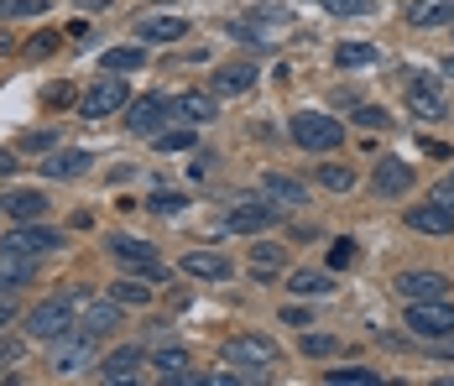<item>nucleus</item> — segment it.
<instances>
[{
	"label": "nucleus",
	"instance_id": "obj_36",
	"mask_svg": "<svg viewBox=\"0 0 454 386\" xmlns=\"http://www.w3.org/2000/svg\"><path fill=\"white\" fill-rule=\"evenodd\" d=\"M334 350H340V340H334V335H314V329L303 335V355H314V360H329Z\"/></svg>",
	"mask_w": 454,
	"mask_h": 386
},
{
	"label": "nucleus",
	"instance_id": "obj_17",
	"mask_svg": "<svg viewBox=\"0 0 454 386\" xmlns=\"http://www.w3.org/2000/svg\"><path fill=\"white\" fill-rule=\"evenodd\" d=\"M94 168V157L84 146H58L52 157H43V177H84Z\"/></svg>",
	"mask_w": 454,
	"mask_h": 386
},
{
	"label": "nucleus",
	"instance_id": "obj_21",
	"mask_svg": "<svg viewBox=\"0 0 454 386\" xmlns=\"http://www.w3.org/2000/svg\"><path fill=\"white\" fill-rule=\"evenodd\" d=\"M141 366V350L137 344H121V350H110L105 360H99V382H131Z\"/></svg>",
	"mask_w": 454,
	"mask_h": 386
},
{
	"label": "nucleus",
	"instance_id": "obj_49",
	"mask_svg": "<svg viewBox=\"0 0 454 386\" xmlns=\"http://www.w3.org/2000/svg\"><path fill=\"white\" fill-rule=\"evenodd\" d=\"M11 319H16V303H11V298H0V324H11Z\"/></svg>",
	"mask_w": 454,
	"mask_h": 386
},
{
	"label": "nucleus",
	"instance_id": "obj_39",
	"mask_svg": "<svg viewBox=\"0 0 454 386\" xmlns=\"http://www.w3.org/2000/svg\"><path fill=\"white\" fill-rule=\"evenodd\" d=\"M350 105H356V99H350ZM356 121H361V126H371V130H387V126H392V115H387L381 105H356Z\"/></svg>",
	"mask_w": 454,
	"mask_h": 386
},
{
	"label": "nucleus",
	"instance_id": "obj_40",
	"mask_svg": "<svg viewBox=\"0 0 454 386\" xmlns=\"http://www.w3.org/2000/svg\"><path fill=\"white\" fill-rule=\"evenodd\" d=\"M350 261H356V240H334L329 246V272H345Z\"/></svg>",
	"mask_w": 454,
	"mask_h": 386
},
{
	"label": "nucleus",
	"instance_id": "obj_6",
	"mask_svg": "<svg viewBox=\"0 0 454 386\" xmlns=\"http://www.w3.org/2000/svg\"><path fill=\"white\" fill-rule=\"evenodd\" d=\"M412 74V68H408ZM403 99H408V110L418 121H428V126H439V121H450V99H444V84H439V74H412L408 84H403Z\"/></svg>",
	"mask_w": 454,
	"mask_h": 386
},
{
	"label": "nucleus",
	"instance_id": "obj_16",
	"mask_svg": "<svg viewBox=\"0 0 454 386\" xmlns=\"http://www.w3.org/2000/svg\"><path fill=\"white\" fill-rule=\"evenodd\" d=\"M230 272V256H220V251H188L183 256V277H193V282H225Z\"/></svg>",
	"mask_w": 454,
	"mask_h": 386
},
{
	"label": "nucleus",
	"instance_id": "obj_34",
	"mask_svg": "<svg viewBox=\"0 0 454 386\" xmlns=\"http://www.w3.org/2000/svg\"><path fill=\"white\" fill-rule=\"evenodd\" d=\"M318 183H324L329 193H350V188H356V172L340 168V162H324V168H318Z\"/></svg>",
	"mask_w": 454,
	"mask_h": 386
},
{
	"label": "nucleus",
	"instance_id": "obj_46",
	"mask_svg": "<svg viewBox=\"0 0 454 386\" xmlns=\"http://www.w3.org/2000/svg\"><path fill=\"white\" fill-rule=\"evenodd\" d=\"M434 193H439V199H444V204H454V172H444V183H439V188H434Z\"/></svg>",
	"mask_w": 454,
	"mask_h": 386
},
{
	"label": "nucleus",
	"instance_id": "obj_52",
	"mask_svg": "<svg viewBox=\"0 0 454 386\" xmlns=\"http://www.w3.org/2000/svg\"><path fill=\"white\" fill-rule=\"evenodd\" d=\"M0 215H5V199H0Z\"/></svg>",
	"mask_w": 454,
	"mask_h": 386
},
{
	"label": "nucleus",
	"instance_id": "obj_1",
	"mask_svg": "<svg viewBox=\"0 0 454 386\" xmlns=\"http://www.w3.org/2000/svg\"><path fill=\"white\" fill-rule=\"evenodd\" d=\"M220 355H225V366L240 371V382H262V376H272V366L282 360L277 344L267 340V335H235V340H225Z\"/></svg>",
	"mask_w": 454,
	"mask_h": 386
},
{
	"label": "nucleus",
	"instance_id": "obj_3",
	"mask_svg": "<svg viewBox=\"0 0 454 386\" xmlns=\"http://www.w3.org/2000/svg\"><path fill=\"white\" fill-rule=\"evenodd\" d=\"M408 335L412 340H454V303L450 298H423V303H408Z\"/></svg>",
	"mask_w": 454,
	"mask_h": 386
},
{
	"label": "nucleus",
	"instance_id": "obj_12",
	"mask_svg": "<svg viewBox=\"0 0 454 386\" xmlns=\"http://www.w3.org/2000/svg\"><path fill=\"white\" fill-rule=\"evenodd\" d=\"M403 303H423V298H450V277L444 272H428V266H418V272H403L397 282H392Z\"/></svg>",
	"mask_w": 454,
	"mask_h": 386
},
{
	"label": "nucleus",
	"instance_id": "obj_23",
	"mask_svg": "<svg viewBox=\"0 0 454 386\" xmlns=\"http://www.w3.org/2000/svg\"><path fill=\"white\" fill-rule=\"evenodd\" d=\"M287 261V251L277 246V240H256V251H251V277L256 282H277V266Z\"/></svg>",
	"mask_w": 454,
	"mask_h": 386
},
{
	"label": "nucleus",
	"instance_id": "obj_51",
	"mask_svg": "<svg viewBox=\"0 0 454 386\" xmlns=\"http://www.w3.org/2000/svg\"><path fill=\"white\" fill-rule=\"evenodd\" d=\"M439 68H444V74H454V52H450V58H444V63H439Z\"/></svg>",
	"mask_w": 454,
	"mask_h": 386
},
{
	"label": "nucleus",
	"instance_id": "obj_2",
	"mask_svg": "<svg viewBox=\"0 0 454 386\" xmlns=\"http://www.w3.org/2000/svg\"><path fill=\"white\" fill-rule=\"evenodd\" d=\"M126 105H131V84H126V74H105V79H94V84L79 94V115H84V121L126 115Z\"/></svg>",
	"mask_w": 454,
	"mask_h": 386
},
{
	"label": "nucleus",
	"instance_id": "obj_8",
	"mask_svg": "<svg viewBox=\"0 0 454 386\" xmlns=\"http://www.w3.org/2000/svg\"><path fill=\"white\" fill-rule=\"evenodd\" d=\"M90 360H94V335L90 329H68V335L52 340V371H58V376H74V371H84Z\"/></svg>",
	"mask_w": 454,
	"mask_h": 386
},
{
	"label": "nucleus",
	"instance_id": "obj_31",
	"mask_svg": "<svg viewBox=\"0 0 454 386\" xmlns=\"http://www.w3.org/2000/svg\"><path fill=\"white\" fill-rule=\"evenodd\" d=\"M246 27H272V37H277V32H287V27H293V16H287V11H277V5H251V11H246Z\"/></svg>",
	"mask_w": 454,
	"mask_h": 386
},
{
	"label": "nucleus",
	"instance_id": "obj_7",
	"mask_svg": "<svg viewBox=\"0 0 454 386\" xmlns=\"http://www.w3.org/2000/svg\"><path fill=\"white\" fill-rule=\"evenodd\" d=\"M173 115H178V110H173L168 94H141V99L126 105V130H137V136H157Z\"/></svg>",
	"mask_w": 454,
	"mask_h": 386
},
{
	"label": "nucleus",
	"instance_id": "obj_15",
	"mask_svg": "<svg viewBox=\"0 0 454 386\" xmlns=\"http://www.w3.org/2000/svg\"><path fill=\"white\" fill-rule=\"evenodd\" d=\"M173 110H178V121H188V126H204V121L220 115V94H215V89H209V94H204V89H188V94L173 99Z\"/></svg>",
	"mask_w": 454,
	"mask_h": 386
},
{
	"label": "nucleus",
	"instance_id": "obj_14",
	"mask_svg": "<svg viewBox=\"0 0 454 386\" xmlns=\"http://www.w3.org/2000/svg\"><path fill=\"white\" fill-rule=\"evenodd\" d=\"M183 32H188V21L183 16H168V11H152V16H137V37L141 43H183Z\"/></svg>",
	"mask_w": 454,
	"mask_h": 386
},
{
	"label": "nucleus",
	"instance_id": "obj_33",
	"mask_svg": "<svg viewBox=\"0 0 454 386\" xmlns=\"http://www.w3.org/2000/svg\"><path fill=\"white\" fill-rule=\"evenodd\" d=\"M110 298L126 303V308H141V303H152V282L141 277V282H110Z\"/></svg>",
	"mask_w": 454,
	"mask_h": 386
},
{
	"label": "nucleus",
	"instance_id": "obj_18",
	"mask_svg": "<svg viewBox=\"0 0 454 386\" xmlns=\"http://www.w3.org/2000/svg\"><path fill=\"white\" fill-rule=\"evenodd\" d=\"M32 277H37V256L0 246V288H5V293H11V288H27Z\"/></svg>",
	"mask_w": 454,
	"mask_h": 386
},
{
	"label": "nucleus",
	"instance_id": "obj_11",
	"mask_svg": "<svg viewBox=\"0 0 454 386\" xmlns=\"http://www.w3.org/2000/svg\"><path fill=\"white\" fill-rule=\"evenodd\" d=\"M412 188V168L403 157H376V168H371V193L376 199H403Z\"/></svg>",
	"mask_w": 454,
	"mask_h": 386
},
{
	"label": "nucleus",
	"instance_id": "obj_48",
	"mask_svg": "<svg viewBox=\"0 0 454 386\" xmlns=\"http://www.w3.org/2000/svg\"><path fill=\"white\" fill-rule=\"evenodd\" d=\"M11 172H16V157H11V152L0 146V177H11Z\"/></svg>",
	"mask_w": 454,
	"mask_h": 386
},
{
	"label": "nucleus",
	"instance_id": "obj_20",
	"mask_svg": "<svg viewBox=\"0 0 454 386\" xmlns=\"http://www.w3.org/2000/svg\"><path fill=\"white\" fill-rule=\"evenodd\" d=\"M408 27H418V32L454 27V0H412L408 5Z\"/></svg>",
	"mask_w": 454,
	"mask_h": 386
},
{
	"label": "nucleus",
	"instance_id": "obj_32",
	"mask_svg": "<svg viewBox=\"0 0 454 386\" xmlns=\"http://www.w3.org/2000/svg\"><path fill=\"white\" fill-rule=\"evenodd\" d=\"M334 63H340V68H365V63H376V47L371 43H340L334 47Z\"/></svg>",
	"mask_w": 454,
	"mask_h": 386
},
{
	"label": "nucleus",
	"instance_id": "obj_27",
	"mask_svg": "<svg viewBox=\"0 0 454 386\" xmlns=\"http://www.w3.org/2000/svg\"><path fill=\"white\" fill-rule=\"evenodd\" d=\"M287 288H293L298 298H329V293H334L329 272H309V266H303V272H293V277H287Z\"/></svg>",
	"mask_w": 454,
	"mask_h": 386
},
{
	"label": "nucleus",
	"instance_id": "obj_53",
	"mask_svg": "<svg viewBox=\"0 0 454 386\" xmlns=\"http://www.w3.org/2000/svg\"><path fill=\"white\" fill-rule=\"evenodd\" d=\"M5 5H11V0H0V11H5Z\"/></svg>",
	"mask_w": 454,
	"mask_h": 386
},
{
	"label": "nucleus",
	"instance_id": "obj_28",
	"mask_svg": "<svg viewBox=\"0 0 454 386\" xmlns=\"http://www.w3.org/2000/svg\"><path fill=\"white\" fill-rule=\"evenodd\" d=\"M262 188L272 193V204H287V209H293V204H303V183H298V177H287V172H267V177H262Z\"/></svg>",
	"mask_w": 454,
	"mask_h": 386
},
{
	"label": "nucleus",
	"instance_id": "obj_22",
	"mask_svg": "<svg viewBox=\"0 0 454 386\" xmlns=\"http://www.w3.org/2000/svg\"><path fill=\"white\" fill-rule=\"evenodd\" d=\"M115 324H126V303L99 298V303H90V308H84V329H90L94 340H99V335H110Z\"/></svg>",
	"mask_w": 454,
	"mask_h": 386
},
{
	"label": "nucleus",
	"instance_id": "obj_25",
	"mask_svg": "<svg viewBox=\"0 0 454 386\" xmlns=\"http://www.w3.org/2000/svg\"><path fill=\"white\" fill-rule=\"evenodd\" d=\"M251 84H256V68L251 63H225L215 74V94H251Z\"/></svg>",
	"mask_w": 454,
	"mask_h": 386
},
{
	"label": "nucleus",
	"instance_id": "obj_9",
	"mask_svg": "<svg viewBox=\"0 0 454 386\" xmlns=\"http://www.w3.org/2000/svg\"><path fill=\"white\" fill-rule=\"evenodd\" d=\"M277 219H282V204H272V199H240L225 225L235 235H262V230H272Z\"/></svg>",
	"mask_w": 454,
	"mask_h": 386
},
{
	"label": "nucleus",
	"instance_id": "obj_38",
	"mask_svg": "<svg viewBox=\"0 0 454 386\" xmlns=\"http://www.w3.org/2000/svg\"><path fill=\"white\" fill-rule=\"evenodd\" d=\"M193 146V130H157V152H188Z\"/></svg>",
	"mask_w": 454,
	"mask_h": 386
},
{
	"label": "nucleus",
	"instance_id": "obj_37",
	"mask_svg": "<svg viewBox=\"0 0 454 386\" xmlns=\"http://www.w3.org/2000/svg\"><path fill=\"white\" fill-rule=\"evenodd\" d=\"M183 204H188V199H183L178 188H162V193H152V204H146V209H152V215H178Z\"/></svg>",
	"mask_w": 454,
	"mask_h": 386
},
{
	"label": "nucleus",
	"instance_id": "obj_13",
	"mask_svg": "<svg viewBox=\"0 0 454 386\" xmlns=\"http://www.w3.org/2000/svg\"><path fill=\"white\" fill-rule=\"evenodd\" d=\"M408 225L423 230V235H454V204H444V199L434 193V199H423V204L408 209Z\"/></svg>",
	"mask_w": 454,
	"mask_h": 386
},
{
	"label": "nucleus",
	"instance_id": "obj_29",
	"mask_svg": "<svg viewBox=\"0 0 454 386\" xmlns=\"http://www.w3.org/2000/svg\"><path fill=\"white\" fill-rule=\"evenodd\" d=\"M152 366H157V376H162V382H173V376L188 371V350H183V344H162V350L152 355Z\"/></svg>",
	"mask_w": 454,
	"mask_h": 386
},
{
	"label": "nucleus",
	"instance_id": "obj_44",
	"mask_svg": "<svg viewBox=\"0 0 454 386\" xmlns=\"http://www.w3.org/2000/svg\"><path fill=\"white\" fill-rule=\"evenodd\" d=\"M52 37H32V43H27V58H47V52H52Z\"/></svg>",
	"mask_w": 454,
	"mask_h": 386
},
{
	"label": "nucleus",
	"instance_id": "obj_43",
	"mask_svg": "<svg viewBox=\"0 0 454 386\" xmlns=\"http://www.w3.org/2000/svg\"><path fill=\"white\" fill-rule=\"evenodd\" d=\"M282 324H298L303 329V324H314V313L309 308H282Z\"/></svg>",
	"mask_w": 454,
	"mask_h": 386
},
{
	"label": "nucleus",
	"instance_id": "obj_47",
	"mask_svg": "<svg viewBox=\"0 0 454 386\" xmlns=\"http://www.w3.org/2000/svg\"><path fill=\"white\" fill-rule=\"evenodd\" d=\"M68 43L84 47V43H90V27H84V21H74V27H68Z\"/></svg>",
	"mask_w": 454,
	"mask_h": 386
},
{
	"label": "nucleus",
	"instance_id": "obj_41",
	"mask_svg": "<svg viewBox=\"0 0 454 386\" xmlns=\"http://www.w3.org/2000/svg\"><path fill=\"white\" fill-rule=\"evenodd\" d=\"M43 99H47V105H52V110H63V105H74L79 94H74V84H52V89H47V94H43Z\"/></svg>",
	"mask_w": 454,
	"mask_h": 386
},
{
	"label": "nucleus",
	"instance_id": "obj_26",
	"mask_svg": "<svg viewBox=\"0 0 454 386\" xmlns=\"http://www.w3.org/2000/svg\"><path fill=\"white\" fill-rule=\"evenodd\" d=\"M141 63H146V47H141V43L110 47V52H105V58H99V68H105V74H137Z\"/></svg>",
	"mask_w": 454,
	"mask_h": 386
},
{
	"label": "nucleus",
	"instance_id": "obj_19",
	"mask_svg": "<svg viewBox=\"0 0 454 386\" xmlns=\"http://www.w3.org/2000/svg\"><path fill=\"white\" fill-rule=\"evenodd\" d=\"M110 256L121 261V266H131V272H141V266L157 261V246L141 240V235H110Z\"/></svg>",
	"mask_w": 454,
	"mask_h": 386
},
{
	"label": "nucleus",
	"instance_id": "obj_5",
	"mask_svg": "<svg viewBox=\"0 0 454 386\" xmlns=\"http://www.w3.org/2000/svg\"><path fill=\"white\" fill-rule=\"evenodd\" d=\"M287 130H293V141L303 152H334V146H345V126L334 115H324V110H298Z\"/></svg>",
	"mask_w": 454,
	"mask_h": 386
},
{
	"label": "nucleus",
	"instance_id": "obj_4",
	"mask_svg": "<svg viewBox=\"0 0 454 386\" xmlns=\"http://www.w3.org/2000/svg\"><path fill=\"white\" fill-rule=\"evenodd\" d=\"M74 293H52V298H43L32 313H27V340H58V335H68L74 329Z\"/></svg>",
	"mask_w": 454,
	"mask_h": 386
},
{
	"label": "nucleus",
	"instance_id": "obj_10",
	"mask_svg": "<svg viewBox=\"0 0 454 386\" xmlns=\"http://www.w3.org/2000/svg\"><path fill=\"white\" fill-rule=\"evenodd\" d=\"M0 246H11V251H27V256H47V251H58L63 246V235L52 230V225H43V219H21Z\"/></svg>",
	"mask_w": 454,
	"mask_h": 386
},
{
	"label": "nucleus",
	"instance_id": "obj_30",
	"mask_svg": "<svg viewBox=\"0 0 454 386\" xmlns=\"http://www.w3.org/2000/svg\"><path fill=\"white\" fill-rule=\"evenodd\" d=\"M324 382H329V386H376L381 376H376L371 366H329V371H324Z\"/></svg>",
	"mask_w": 454,
	"mask_h": 386
},
{
	"label": "nucleus",
	"instance_id": "obj_42",
	"mask_svg": "<svg viewBox=\"0 0 454 386\" xmlns=\"http://www.w3.org/2000/svg\"><path fill=\"white\" fill-rule=\"evenodd\" d=\"M21 146H27V152H52V136H47V130H27Z\"/></svg>",
	"mask_w": 454,
	"mask_h": 386
},
{
	"label": "nucleus",
	"instance_id": "obj_24",
	"mask_svg": "<svg viewBox=\"0 0 454 386\" xmlns=\"http://www.w3.org/2000/svg\"><path fill=\"white\" fill-rule=\"evenodd\" d=\"M5 215L16 219V225H21V219H43L47 199L37 193V188H16V193H5Z\"/></svg>",
	"mask_w": 454,
	"mask_h": 386
},
{
	"label": "nucleus",
	"instance_id": "obj_45",
	"mask_svg": "<svg viewBox=\"0 0 454 386\" xmlns=\"http://www.w3.org/2000/svg\"><path fill=\"white\" fill-rule=\"evenodd\" d=\"M16 355H21V344H16V340H0V366H11Z\"/></svg>",
	"mask_w": 454,
	"mask_h": 386
},
{
	"label": "nucleus",
	"instance_id": "obj_50",
	"mask_svg": "<svg viewBox=\"0 0 454 386\" xmlns=\"http://www.w3.org/2000/svg\"><path fill=\"white\" fill-rule=\"evenodd\" d=\"M84 5H90V11H105V5H110V0H84Z\"/></svg>",
	"mask_w": 454,
	"mask_h": 386
},
{
	"label": "nucleus",
	"instance_id": "obj_35",
	"mask_svg": "<svg viewBox=\"0 0 454 386\" xmlns=\"http://www.w3.org/2000/svg\"><path fill=\"white\" fill-rule=\"evenodd\" d=\"M329 16H371L376 11V0H318Z\"/></svg>",
	"mask_w": 454,
	"mask_h": 386
}]
</instances>
